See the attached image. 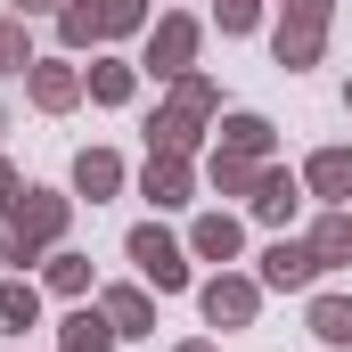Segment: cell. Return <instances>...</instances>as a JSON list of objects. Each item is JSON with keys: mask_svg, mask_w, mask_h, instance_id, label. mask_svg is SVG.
Listing matches in <instances>:
<instances>
[{"mask_svg": "<svg viewBox=\"0 0 352 352\" xmlns=\"http://www.w3.org/2000/svg\"><path fill=\"white\" fill-rule=\"evenodd\" d=\"M131 263L148 270L156 287H180V246L164 238V230H131Z\"/></svg>", "mask_w": 352, "mask_h": 352, "instance_id": "obj_1", "label": "cell"}, {"mask_svg": "<svg viewBox=\"0 0 352 352\" xmlns=\"http://www.w3.org/2000/svg\"><path fill=\"white\" fill-rule=\"evenodd\" d=\"M131 16H140V0H98V8H74V16H66V33L82 41V33H115V25H131Z\"/></svg>", "mask_w": 352, "mask_h": 352, "instance_id": "obj_2", "label": "cell"}, {"mask_svg": "<svg viewBox=\"0 0 352 352\" xmlns=\"http://www.w3.org/2000/svg\"><path fill=\"white\" fill-rule=\"evenodd\" d=\"M320 8H328V0H295V33H278V58H295V66L311 58V41H320Z\"/></svg>", "mask_w": 352, "mask_h": 352, "instance_id": "obj_3", "label": "cell"}, {"mask_svg": "<svg viewBox=\"0 0 352 352\" xmlns=\"http://www.w3.org/2000/svg\"><path fill=\"white\" fill-rule=\"evenodd\" d=\"M50 230H58V205H33V213H25V221H16V230H8V254H16V263H25V246H41V238H50Z\"/></svg>", "mask_w": 352, "mask_h": 352, "instance_id": "obj_4", "label": "cell"}, {"mask_svg": "<svg viewBox=\"0 0 352 352\" xmlns=\"http://www.w3.org/2000/svg\"><path fill=\"white\" fill-rule=\"evenodd\" d=\"M320 270V254H303V246H270V278L278 287H295V278H311Z\"/></svg>", "mask_w": 352, "mask_h": 352, "instance_id": "obj_5", "label": "cell"}, {"mask_svg": "<svg viewBox=\"0 0 352 352\" xmlns=\"http://www.w3.org/2000/svg\"><path fill=\"white\" fill-rule=\"evenodd\" d=\"M311 328H320L328 344H352V303H320V311H311Z\"/></svg>", "mask_w": 352, "mask_h": 352, "instance_id": "obj_6", "label": "cell"}, {"mask_svg": "<svg viewBox=\"0 0 352 352\" xmlns=\"http://www.w3.org/2000/svg\"><path fill=\"white\" fill-rule=\"evenodd\" d=\"M205 311H213V320H246V311H254V295H246V287H213V295H205Z\"/></svg>", "mask_w": 352, "mask_h": 352, "instance_id": "obj_7", "label": "cell"}, {"mask_svg": "<svg viewBox=\"0 0 352 352\" xmlns=\"http://www.w3.org/2000/svg\"><path fill=\"white\" fill-rule=\"evenodd\" d=\"M0 328H33V295L25 287H0Z\"/></svg>", "mask_w": 352, "mask_h": 352, "instance_id": "obj_8", "label": "cell"}, {"mask_svg": "<svg viewBox=\"0 0 352 352\" xmlns=\"http://www.w3.org/2000/svg\"><path fill=\"white\" fill-rule=\"evenodd\" d=\"M311 180H320V188H352V156H320Z\"/></svg>", "mask_w": 352, "mask_h": 352, "instance_id": "obj_9", "label": "cell"}, {"mask_svg": "<svg viewBox=\"0 0 352 352\" xmlns=\"http://www.w3.org/2000/svg\"><path fill=\"white\" fill-rule=\"evenodd\" d=\"M197 246H205V254H238V230H230V221H205Z\"/></svg>", "mask_w": 352, "mask_h": 352, "instance_id": "obj_10", "label": "cell"}, {"mask_svg": "<svg viewBox=\"0 0 352 352\" xmlns=\"http://www.w3.org/2000/svg\"><path fill=\"white\" fill-rule=\"evenodd\" d=\"M254 205H263L270 221H278V213H287V205H295V180H263V197H254Z\"/></svg>", "mask_w": 352, "mask_h": 352, "instance_id": "obj_11", "label": "cell"}, {"mask_svg": "<svg viewBox=\"0 0 352 352\" xmlns=\"http://www.w3.org/2000/svg\"><path fill=\"white\" fill-rule=\"evenodd\" d=\"M82 188H90V197L115 188V156H82Z\"/></svg>", "mask_w": 352, "mask_h": 352, "instance_id": "obj_12", "label": "cell"}, {"mask_svg": "<svg viewBox=\"0 0 352 352\" xmlns=\"http://www.w3.org/2000/svg\"><path fill=\"white\" fill-rule=\"evenodd\" d=\"M148 188H156L164 205H180V164H164V173H148Z\"/></svg>", "mask_w": 352, "mask_h": 352, "instance_id": "obj_13", "label": "cell"}, {"mask_svg": "<svg viewBox=\"0 0 352 352\" xmlns=\"http://www.w3.org/2000/svg\"><path fill=\"white\" fill-rule=\"evenodd\" d=\"M221 25H230V33H246V25H254V0H221Z\"/></svg>", "mask_w": 352, "mask_h": 352, "instance_id": "obj_14", "label": "cell"}, {"mask_svg": "<svg viewBox=\"0 0 352 352\" xmlns=\"http://www.w3.org/2000/svg\"><path fill=\"white\" fill-rule=\"evenodd\" d=\"M98 344H107V336H98V320H74V344H66V352H98Z\"/></svg>", "mask_w": 352, "mask_h": 352, "instance_id": "obj_15", "label": "cell"}, {"mask_svg": "<svg viewBox=\"0 0 352 352\" xmlns=\"http://www.w3.org/2000/svg\"><path fill=\"white\" fill-rule=\"evenodd\" d=\"M0 66H16V33H0Z\"/></svg>", "mask_w": 352, "mask_h": 352, "instance_id": "obj_16", "label": "cell"}]
</instances>
